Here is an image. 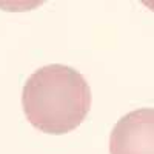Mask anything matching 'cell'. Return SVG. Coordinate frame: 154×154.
I'll return each instance as SVG.
<instances>
[{
  "label": "cell",
  "mask_w": 154,
  "mask_h": 154,
  "mask_svg": "<svg viewBox=\"0 0 154 154\" xmlns=\"http://www.w3.org/2000/svg\"><path fill=\"white\" fill-rule=\"evenodd\" d=\"M22 108L28 122L38 131L66 134L88 116L91 89L77 69L53 63L28 77L22 91Z\"/></svg>",
  "instance_id": "1"
},
{
  "label": "cell",
  "mask_w": 154,
  "mask_h": 154,
  "mask_svg": "<svg viewBox=\"0 0 154 154\" xmlns=\"http://www.w3.org/2000/svg\"><path fill=\"white\" fill-rule=\"evenodd\" d=\"M109 154H154V108H139L117 120Z\"/></svg>",
  "instance_id": "2"
}]
</instances>
